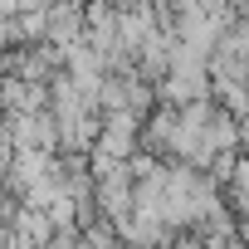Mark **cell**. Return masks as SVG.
I'll use <instances>...</instances> for the list:
<instances>
[{"instance_id":"1","label":"cell","mask_w":249,"mask_h":249,"mask_svg":"<svg viewBox=\"0 0 249 249\" xmlns=\"http://www.w3.org/2000/svg\"><path fill=\"white\" fill-rule=\"evenodd\" d=\"M10 147L15 152H39V157H59V127L54 112H20L10 117Z\"/></svg>"},{"instance_id":"2","label":"cell","mask_w":249,"mask_h":249,"mask_svg":"<svg viewBox=\"0 0 249 249\" xmlns=\"http://www.w3.org/2000/svg\"><path fill=\"white\" fill-rule=\"evenodd\" d=\"M132 171L127 166H117V171H107V176H98L93 181V200H98V215L107 220V225H122L132 215Z\"/></svg>"},{"instance_id":"3","label":"cell","mask_w":249,"mask_h":249,"mask_svg":"<svg viewBox=\"0 0 249 249\" xmlns=\"http://www.w3.org/2000/svg\"><path fill=\"white\" fill-rule=\"evenodd\" d=\"M83 39H88V20H83V10H78V5H49L44 44L59 49V54H69V49H78Z\"/></svg>"},{"instance_id":"4","label":"cell","mask_w":249,"mask_h":249,"mask_svg":"<svg viewBox=\"0 0 249 249\" xmlns=\"http://www.w3.org/2000/svg\"><path fill=\"white\" fill-rule=\"evenodd\" d=\"M225 205L234 210V220L249 215V157L239 152V166H234V181L225 186Z\"/></svg>"}]
</instances>
